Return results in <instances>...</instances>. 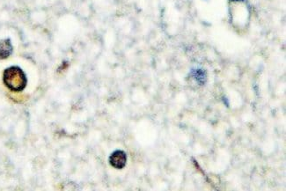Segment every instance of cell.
<instances>
[{
	"label": "cell",
	"mask_w": 286,
	"mask_h": 191,
	"mask_svg": "<svg viewBox=\"0 0 286 191\" xmlns=\"http://www.w3.org/2000/svg\"><path fill=\"white\" fill-rule=\"evenodd\" d=\"M4 84L13 92H21L27 86V77L18 66H11L4 71Z\"/></svg>",
	"instance_id": "6da1fadb"
},
{
	"label": "cell",
	"mask_w": 286,
	"mask_h": 191,
	"mask_svg": "<svg viewBox=\"0 0 286 191\" xmlns=\"http://www.w3.org/2000/svg\"><path fill=\"white\" fill-rule=\"evenodd\" d=\"M127 154L122 150H116L109 157V163L116 169H123L127 164Z\"/></svg>",
	"instance_id": "7a4b0ae2"
},
{
	"label": "cell",
	"mask_w": 286,
	"mask_h": 191,
	"mask_svg": "<svg viewBox=\"0 0 286 191\" xmlns=\"http://www.w3.org/2000/svg\"><path fill=\"white\" fill-rule=\"evenodd\" d=\"M190 76L201 86L205 84L207 81V74L202 68H193L190 71Z\"/></svg>",
	"instance_id": "3957f363"
},
{
	"label": "cell",
	"mask_w": 286,
	"mask_h": 191,
	"mask_svg": "<svg viewBox=\"0 0 286 191\" xmlns=\"http://www.w3.org/2000/svg\"><path fill=\"white\" fill-rule=\"evenodd\" d=\"M13 46L9 39L0 41V58L5 59L12 54Z\"/></svg>",
	"instance_id": "277c9868"
},
{
	"label": "cell",
	"mask_w": 286,
	"mask_h": 191,
	"mask_svg": "<svg viewBox=\"0 0 286 191\" xmlns=\"http://www.w3.org/2000/svg\"><path fill=\"white\" fill-rule=\"evenodd\" d=\"M231 2H246L247 0H230Z\"/></svg>",
	"instance_id": "5b68a950"
}]
</instances>
